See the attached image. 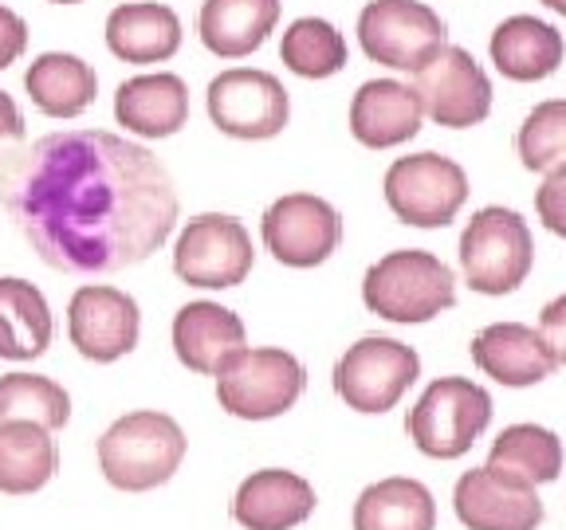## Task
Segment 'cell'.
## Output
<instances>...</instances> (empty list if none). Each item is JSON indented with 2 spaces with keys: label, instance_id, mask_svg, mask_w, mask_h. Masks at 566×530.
<instances>
[{
  "label": "cell",
  "instance_id": "obj_18",
  "mask_svg": "<svg viewBox=\"0 0 566 530\" xmlns=\"http://www.w3.org/2000/svg\"><path fill=\"white\" fill-rule=\"evenodd\" d=\"M424 110L413 83L366 80L350 98V134L366 150H394L421 134Z\"/></svg>",
  "mask_w": 566,
  "mask_h": 530
},
{
  "label": "cell",
  "instance_id": "obj_11",
  "mask_svg": "<svg viewBox=\"0 0 566 530\" xmlns=\"http://www.w3.org/2000/svg\"><path fill=\"white\" fill-rule=\"evenodd\" d=\"M212 126L240 141H268L292 123V95L272 71L229 67L205 91Z\"/></svg>",
  "mask_w": 566,
  "mask_h": 530
},
{
  "label": "cell",
  "instance_id": "obj_36",
  "mask_svg": "<svg viewBox=\"0 0 566 530\" xmlns=\"http://www.w3.org/2000/svg\"><path fill=\"white\" fill-rule=\"evenodd\" d=\"M543 4H547L551 12H558V17L566 20V0H543Z\"/></svg>",
  "mask_w": 566,
  "mask_h": 530
},
{
  "label": "cell",
  "instance_id": "obj_17",
  "mask_svg": "<svg viewBox=\"0 0 566 530\" xmlns=\"http://www.w3.org/2000/svg\"><path fill=\"white\" fill-rule=\"evenodd\" d=\"M115 118L134 138H174L189 123V83L174 71H142L115 91Z\"/></svg>",
  "mask_w": 566,
  "mask_h": 530
},
{
  "label": "cell",
  "instance_id": "obj_3",
  "mask_svg": "<svg viewBox=\"0 0 566 530\" xmlns=\"http://www.w3.org/2000/svg\"><path fill=\"white\" fill-rule=\"evenodd\" d=\"M363 303L370 315L386 318V322L417 327L457 303V279H452L449 264H441L433 252L398 247L378 264H370L363 279Z\"/></svg>",
  "mask_w": 566,
  "mask_h": 530
},
{
  "label": "cell",
  "instance_id": "obj_33",
  "mask_svg": "<svg viewBox=\"0 0 566 530\" xmlns=\"http://www.w3.org/2000/svg\"><path fill=\"white\" fill-rule=\"evenodd\" d=\"M28 52V24L17 9L0 4V71H9Z\"/></svg>",
  "mask_w": 566,
  "mask_h": 530
},
{
  "label": "cell",
  "instance_id": "obj_8",
  "mask_svg": "<svg viewBox=\"0 0 566 530\" xmlns=\"http://www.w3.org/2000/svg\"><path fill=\"white\" fill-rule=\"evenodd\" d=\"M417 378H421V358H417L413 346L381 335L358 338L331 373L335 393L346 401V409L366 416L389 413Z\"/></svg>",
  "mask_w": 566,
  "mask_h": 530
},
{
  "label": "cell",
  "instance_id": "obj_30",
  "mask_svg": "<svg viewBox=\"0 0 566 530\" xmlns=\"http://www.w3.org/2000/svg\"><path fill=\"white\" fill-rule=\"evenodd\" d=\"M0 421H32L60 433L71 421V393L44 373H4L0 378Z\"/></svg>",
  "mask_w": 566,
  "mask_h": 530
},
{
  "label": "cell",
  "instance_id": "obj_20",
  "mask_svg": "<svg viewBox=\"0 0 566 530\" xmlns=\"http://www.w3.org/2000/svg\"><path fill=\"white\" fill-rule=\"evenodd\" d=\"M315 487L287 468L252 471L237 487L232 519L244 530H295L315 515Z\"/></svg>",
  "mask_w": 566,
  "mask_h": 530
},
{
  "label": "cell",
  "instance_id": "obj_10",
  "mask_svg": "<svg viewBox=\"0 0 566 530\" xmlns=\"http://www.w3.org/2000/svg\"><path fill=\"white\" fill-rule=\"evenodd\" d=\"M469 201V173L444 153H409L386 169V204L401 224L444 229Z\"/></svg>",
  "mask_w": 566,
  "mask_h": 530
},
{
  "label": "cell",
  "instance_id": "obj_29",
  "mask_svg": "<svg viewBox=\"0 0 566 530\" xmlns=\"http://www.w3.org/2000/svg\"><path fill=\"white\" fill-rule=\"evenodd\" d=\"M280 60L300 80H331L350 63V47H346V35L331 20L300 17L283 28Z\"/></svg>",
  "mask_w": 566,
  "mask_h": 530
},
{
  "label": "cell",
  "instance_id": "obj_34",
  "mask_svg": "<svg viewBox=\"0 0 566 530\" xmlns=\"http://www.w3.org/2000/svg\"><path fill=\"white\" fill-rule=\"evenodd\" d=\"M539 335L547 338L551 353H555V362L566 365V295L551 299L539 315Z\"/></svg>",
  "mask_w": 566,
  "mask_h": 530
},
{
  "label": "cell",
  "instance_id": "obj_15",
  "mask_svg": "<svg viewBox=\"0 0 566 530\" xmlns=\"http://www.w3.org/2000/svg\"><path fill=\"white\" fill-rule=\"evenodd\" d=\"M174 353L189 373L217 378L248 346L244 318L212 299H197L174 315Z\"/></svg>",
  "mask_w": 566,
  "mask_h": 530
},
{
  "label": "cell",
  "instance_id": "obj_22",
  "mask_svg": "<svg viewBox=\"0 0 566 530\" xmlns=\"http://www.w3.org/2000/svg\"><path fill=\"white\" fill-rule=\"evenodd\" d=\"M492 63L512 83H539L551 80L566 60V40L555 24L535 17H507L492 32Z\"/></svg>",
  "mask_w": 566,
  "mask_h": 530
},
{
  "label": "cell",
  "instance_id": "obj_2",
  "mask_svg": "<svg viewBox=\"0 0 566 530\" xmlns=\"http://www.w3.org/2000/svg\"><path fill=\"white\" fill-rule=\"evenodd\" d=\"M98 471L118 491H154L186 464L189 441L181 424L158 409H134L98 436Z\"/></svg>",
  "mask_w": 566,
  "mask_h": 530
},
{
  "label": "cell",
  "instance_id": "obj_37",
  "mask_svg": "<svg viewBox=\"0 0 566 530\" xmlns=\"http://www.w3.org/2000/svg\"><path fill=\"white\" fill-rule=\"evenodd\" d=\"M52 4H83V0H52Z\"/></svg>",
  "mask_w": 566,
  "mask_h": 530
},
{
  "label": "cell",
  "instance_id": "obj_16",
  "mask_svg": "<svg viewBox=\"0 0 566 530\" xmlns=\"http://www.w3.org/2000/svg\"><path fill=\"white\" fill-rule=\"evenodd\" d=\"M457 519L469 530H535L543 522V504L535 487L512 484L492 468H472L452 491Z\"/></svg>",
  "mask_w": 566,
  "mask_h": 530
},
{
  "label": "cell",
  "instance_id": "obj_9",
  "mask_svg": "<svg viewBox=\"0 0 566 530\" xmlns=\"http://www.w3.org/2000/svg\"><path fill=\"white\" fill-rule=\"evenodd\" d=\"M358 44L389 71H417L449 47V24L424 0H370L358 12Z\"/></svg>",
  "mask_w": 566,
  "mask_h": 530
},
{
  "label": "cell",
  "instance_id": "obj_25",
  "mask_svg": "<svg viewBox=\"0 0 566 530\" xmlns=\"http://www.w3.org/2000/svg\"><path fill=\"white\" fill-rule=\"evenodd\" d=\"M55 338V318L44 292L28 279H0V358L4 362H35Z\"/></svg>",
  "mask_w": 566,
  "mask_h": 530
},
{
  "label": "cell",
  "instance_id": "obj_21",
  "mask_svg": "<svg viewBox=\"0 0 566 530\" xmlns=\"http://www.w3.org/2000/svg\"><path fill=\"white\" fill-rule=\"evenodd\" d=\"M181 35H186L181 17L158 0H130L106 17V47L134 67L174 60L181 52Z\"/></svg>",
  "mask_w": 566,
  "mask_h": 530
},
{
  "label": "cell",
  "instance_id": "obj_1",
  "mask_svg": "<svg viewBox=\"0 0 566 530\" xmlns=\"http://www.w3.org/2000/svg\"><path fill=\"white\" fill-rule=\"evenodd\" d=\"M0 204L48 267L115 275L150 259L181 204L166 166L111 130H55L0 150Z\"/></svg>",
  "mask_w": 566,
  "mask_h": 530
},
{
  "label": "cell",
  "instance_id": "obj_26",
  "mask_svg": "<svg viewBox=\"0 0 566 530\" xmlns=\"http://www.w3.org/2000/svg\"><path fill=\"white\" fill-rule=\"evenodd\" d=\"M60 471L52 433L32 421H0V495H35Z\"/></svg>",
  "mask_w": 566,
  "mask_h": 530
},
{
  "label": "cell",
  "instance_id": "obj_23",
  "mask_svg": "<svg viewBox=\"0 0 566 530\" xmlns=\"http://www.w3.org/2000/svg\"><path fill=\"white\" fill-rule=\"evenodd\" d=\"M280 24V0H201L197 35L217 60H244Z\"/></svg>",
  "mask_w": 566,
  "mask_h": 530
},
{
  "label": "cell",
  "instance_id": "obj_32",
  "mask_svg": "<svg viewBox=\"0 0 566 530\" xmlns=\"http://www.w3.org/2000/svg\"><path fill=\"white\" fill-rule=\"evenodd\" d=\"M535 209H539L543 229L566 240V161H558V166H551L543 173V186L535 193Z\"/></svg>",
  "mask_w": 566,
  "mask_h": 530
},
{
  "label": "cell",
  "instance_id": "obj_24",
  "mask_svg": "<svg viewBox=\"0 0 566 530\" xmlns=\"http://www.w3.org/2000/svg\"><path fill=\"white\" fill-rule=\"evenodd\" d=\"M24 91L48 118H80L98 98V75L83 55L44 52L24 71Z\"/></svg>",
  "mask_w": 566,
  "mask_h": 530
},
{
  "label": "cell",
  "instance_id": "obj_7",
  "mask_svg": "<svg viewBox=\"0 0 566 530\" xmlns=\"http://www.w3.org/2000/svg\"><path fill=\"white\" fill-rule=\"evenodd\" d=\"M256 247L248 229L229 212H201L177 232L174 275L201 292H229L252 275Z\"/></svg>",
  "mask_w": 566,
  "mask_h": 530
},
{
  "label": "cell",
  "instance_id": "obj_19",
  "mask_svg": "<svg viewBox=\"0 0 566 530\" xmlns=\"http://www.w3.org/2000/svg\"><path fill=\"white\" fill-rule=\"evenodd\" d=\"M472 362L480 373L507 389H527L558 370L547 338L523 322H492L472 338Z\"/></svg>",
  "mask_w": 566,
  "mask_h": 530
},
{
  "label": "cell",
  "instance_id": "obj_35",
  "mask_svg": "<svg viewBox=\"0 0 566 530\" xmlns=\"http://www.w3.org/2000/svg\"><path fill=\"white\" fill-rule=\"evenodd\" d=\"M17 141H24V115H20L17 98L0 91V150H9Z\"/></svg>",
  "mask_w": 566,
  "mask_h": 530
},
{
  "label": "cell",
  "instance_id": "obj_13",
  "mask_svg": "<svg viewBox=\"0 0 566 530\" xmlns=\"http://www.w3.org/2000/svg\"><path fill=\"white\" fill-rule=\"evenodd\" d=\"M417 103L424 118L444 130H469L492 115V80L484 75L472 52L449 44L413 75Z\"/></svg>",
  "mask_w": 566,
  "mask_h": 530
},
{
  "label": "cell",
  "instance_id": "obj_4",
  "mask_svg": "<svg viewBox=\"0 0 566 530\" xmlns=\"http://www.w3.org/2000/svg\"><path fill=\"white\" fill-rule=\"evenodd\" d=\"M535 267V240L515 209L472 212V221L460 232V272L472 292L480 295H512Z\"/></svg>",
  "mask_w": 566,
  "mask_h": 530
},
{
  "label": "cell",
  "instance_id": "obj_27",
  "mask_svg": "<svg viewBox=\"0 0 566 530\" xmlns=\"http://www.w3.org/2000/svg\"><path fill=\"white\" fill-rule=\"evenodd\" d=\"M437 504L429 487L409 476L370 484L354 504V530H433Z\"/></svg>",
  "mask_w": 566,
  "mask_h": 530
},
{
  "label": "cell",
  "instance_id": "obj_5",
  "mask_svg": "<svg viewBox=\"0 0 566 530\" xmlns=\"http://www.w3.org/2000/svg\"><path fill=\"white\" fill-rule=\"evenodd\" d=\"M307 389V370L295 353L280 346H244L217 373V401L237 421H272L283 416Z\"/></svg>",
  "mask_w": 566,
  "mask_h": 530
},
{
  "label": "cell",
  "instance_id": "obj_14",
  "mask_svg": "<svg viewBox=\"0 0 566 530\" xmlns=\"http://www.w3.org/2000/svg\"><path fill=\"white\" fill-rule=\"evenodd\" d=\"M67 338L80 358L111 365L134 353L142 338V310L134 295L111 283H83L67 303Z\"/></svg>",
  "mask_w": 566,
  "mask_h": 530
},
{
  "label": "cell",
  "instance_id": "obj_31",
  "mask_svg": "<svg viewBox=\"0 0 566 530\" xmlns=\"http://www.w3.org/2000/svg\"><path fill=\"white\" fill-rule=\"evenodd\" d=\"M515 150L531 173H547L551 166L566 161V98H547L523 118Z\"/></svg>",
  "mask_w": 566,
  "mask_h": 530
},
{
  "label": "cell",
  "instance_id": "obj_6",
  "mask_svg": "<svg viewBox=\"0 0 566 530\" xmlns=\"http://www.w3.org/2000/svg\"><path fill=\"white\" fill-rule=\"evenodd\" d=\"M488 424H492V398L484 385L469 378H437L409 409L406 433L424 456L457 459L484 436Z\"/></svg>",
  "mask_w": 566,
  "mask_h": 530
},
{
  "label": "cell",
  "instance_id": "obj_12",
  "mask_svg": "<svg viewBox=\"0 0 566 530\" xmlns=\"http://www.w3.org/2000/svg\"><path fill=\"white\" fill-rule=\"evenodd\" d=\"M264 247L275 264L307 272V267L327 264L343 244V216L331 201L315 193H287L268 204L260 221Z\"/></svg>",
  "mask_w": 566,
  "mask_h": 530
},
{
  "label": "cell",
  "instance_id": "obj_28",
  "mask_svg": "<svg viewBox=\"0 0 566 530\" xmlns=\"http://www.w3.org/2000/svg\"><path fill=\"white\" fill-rule=\"evenodd\" d=\"M484 468L523 487L551 484L563 471V441L551 428H539V424H512L495 436Z\"/></svg>",
  "mask_w": 566,
  "mask_h": 530
}]
</instances>
